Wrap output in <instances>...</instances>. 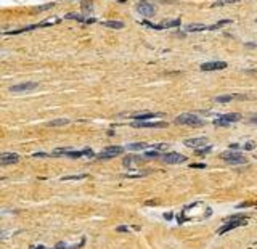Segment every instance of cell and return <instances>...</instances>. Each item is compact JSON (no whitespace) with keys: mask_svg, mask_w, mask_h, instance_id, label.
Returning <instances> with one entry per match:
<instances>
[{"mask_svg":"<svg viewBox=\"0 0 257 249\" xmlns=\"http://www.w3.org/2000/svg\"><path fill=\"white\" fill-rule=\"evenodd\" d=\"M159 114H153V113H138V114H133L132 117L137 119V121H148V119H153V117H158Z\"/></svg>","mask_w":257,"mask_h":249,"instance_id":"13","label":"cell"},{"mask_svg":"<svg viewBox=\"0 0 257 249\" xmlns=\"http://www.w3.org/2000/svg\"><path fill=\"white\" fill-rule=\"evenodd\" d=\"M175 122L177 124H182V125H203V121L199 119L196 114H180L175 117Z\"/></svg>","mask_w":257,"mask_h":249,"instance_id":"2","label":"cell"},{"mask_svg":"<svg viewBox=\"0 0 257 249\" xmlns=\"http://www.w3.org/2000/svg\"><path fill=\"white\" fill-rule=\"evenodd\" d=\"M64 156H68V158H82L84 151H68Z\"/></svg>","mask_w":257,"mask_h":249,"instance_id":"22","label":"cell"},{"mask_svg":"<svg viewBox=\"0 0 257 249\" xmlns=\"http://www.w3.org/2000/svg\"><path fill=\"white\" fill-rule=\"evenodd\" d=\"M235 2H239V0H220V2H215L214 5H215V6H222V5H227V3H235Z\"/></svg>","mask_w":257,"mask_h":249,"instance_id":"25","label":"cell"},{"mask_svg":"<svg viewBox=\"0 0 257 249\" xmlns=\"http://www.w3.org/2000/svg\"><path fill=\"white\" fill-rule=\"evenodd\" d=\"M32 249H47V247H44V246H34Z\"/></svg>","mask_w":257,"mask_h":249,"instance_id":"35","label":"cell"},{"mask_svg":"<svg viewBox=\"0 0 257 249\" xmlns=\"http://www.w3.org/2000/svg\"><path fill=\"white\" fill-rule=\"evenodd\" d=\"M230 23H231L230 19H223V21H219V23L212 24V26H208V31H215V29H219V27H222V26H225V24H230Z\"/></svg>","mask_w":257,"mask_h":249,"instance_id":"18","label":"cell"},{"mask_svg":"<svg viewBox=\"0 0 257 249\" xmlns=\"http://www.w3.org/2000/svg\"><path fill=\"white\" fill-rule=\"evenodd\" d=\"M164 217H166V219L169 220V219H172V214H164Z\"/></svg>","mask_w":257,"mask_h":249,"instance_id":"34","label":"cell"},{"mask_svg":"<svg viewBox=\"0 0 257 249\" xmlns=\"http://www.w3.org/2000/svg\"><path fill=\"white\" fill-rule=\"evenodd\" d=\"M162 161H166L167 164H182L187 161V158L180 153H166L162 156Z\"/></svg>","mask_w":257,"mask_h":249,"instance_id":"5","label":"cell"},{"mask_svg":"<svg viewBox=\"0 0 257 249\" xmlns=\"http://www.w3.org/2000/svg\"><path fill=\"white\" fill-rule=\"evenodd\" d=\"M241 225H246V217L244 215H235V217H231V220L228 223H225V225H222L219 228V235H223V233H227V231H230V230H233V228H236V227H241Z\"/></svg>","mask_w":257,"mask_h":249,"instance_id":"1","label":"cell"},{"mask_svg":"<svg viewBox=\"0 0 257 249\" xmlns=\"http://www.w3.org/2000/svg\"><path fill=\"white\" fill-rule=\"evenodd\" d=\"M241 116L238 114V113H230V114H223V116H219V119L215 121V122L219 125H227V124H230V122H236V121H239Z\"/></svg>","mask_w":257,"mask_h":249,"instance_id":"6","label":"cell"},{"mask_svg":"<svg viewBox=\"0 0 257 249\" xmlns=\"http://www.w3.org/2000/svg\"><path fill=\"white\" fill-rule=\"evenodd\" d=\"M66 124H69V121H68V119H55V121H50L47 125L55 127V125H66Z\"/></svg>","mask_w":257,"mask_h":249,"instance_id":"20","label":"cell"},{"mask_svg":"<svg viewBox=\"0 0 257 249\" xmlns=\"http://www.w3.org/2000/svg\"><path fill=\"white\" fill-rule=\"evenodd\" d=\"M103 26L113 27V29H122V27H124V23H122V21H105Z\"/></svg>","mask_w":257,"mask_h":249,"instance_id":"14","label":"cell"},{"mask_svg":"<svg viewBox=\"0 0 257 249\" xmlns=\"http://www.w3.org/2000/svg\"><path fill=\"white\" fill-rule=\"evenodd\" d=\"M84 151V156H89V158H92V156H93V151H92L90 148H85V149H82Z\"/></svg>","mask_w":257,"mask_h":249,"instance_id":"26","label":"cell"},{"mask_svg":"<svg viewBox=\"0 0 257 249\" xmlns=\"http://www.w3.org/2000/svg\"><path fill=\"white\" fill-rule=\"evenodd\" d=\"M164 29H167V27H175V26H180V19H170V21H164V23H161Z\"/></svg>","mask_w":257,"mask_h":249,"instance_id":"17","label":"cell"},{"mask_svg":"<svg viewBox=\"0 0 257 249\" xmlns=\"http://www.w3.org/2000/svg\"><path fill=\"white\" fill-rule=\"evenodd\" d=\"M19 161V156L16 153H3L0 154V162L2 164H15Z\"/></svg>","mask_w":257,"mask_h":249,"instance_id":"11","label":"cell"},{"mask_svg":"<svg viewBox=\"0 0 257 249\" xmlns=\"http://www.w3.org/2000/svg\"><path fill=\"white\" fill-rule=\"evenodd\" d=\"M117 231H128V227H117Z\"/></svg>","mask_w":257,"mask_h":249,"instance_id":"31","label":"cell"},{"mask_svg":"<svg viewBox=\"0 0 257 249\" xmlns=\"http://www.w3.org/2000/svg\"><path fill=\"white\" fill-rule=\"evenodd\" d=\"M185 146H190V148H199V146H204L206 143H208V138H204V137H199V138H188V140H185L183 141Z\"/></svg>","mask_w":257,"mask_h":249,"instance_id":"10","label":"cell"},{"mask_svg":"<svg viewBox=\"0 0 257 249\" xmlns=\"http://www.w3.org/2000/svg\"><path fill=\"white\" fill-rule=\"evenodd\" d=\"M211 149H212V148L209 146V148H203V149H196V153H198V154H204V153H209V151H211Z\"/></svg>","mask_w":257,"mask_h":249,"instance_id":"28","label":"cell"},{"mask_svg":"<svg viewBox=\"0 0 257 249\" xmlns=\"http://www.w3.org/2000/svg\"><path fill=\"white\" fill-rule=\"evenodd\" d=\"M60 18H56V19H50V21H44V23H39V27H44V26H52V24H58L60 23Z\"/></svg>","mask_w":257,"mask_h":249,"instance_id":"21","label":"cell"},{"mask_svg":"<svg viewBox=\"0 0 257 249\" xmlns=\"http://www.w3.org/2000/svg\"><path fill=\"white\" fill-rule=\"evenodd\" d=\"M222 159L230 162V164H246V158H243V156L236 151H225L222 153Z\"/></svg>","mask_w":257,"mask_h":249,"instance_id":"4","label":"cell"},{"mask_svg":"<svg viewBox=\"0 0 257 249\" xmlns=\"http://www.w3.org/2000/svg\"><path fill=\"white\" fill-rule=\"evenodd\" d=\"M243 148H244V149H247V151H251V149H254V143H252V141H249V143H246V145L243 146Z\"/></svg>","mask_w":257,"mask_h":249,"instance_id":"29","label":"cell"},{"mask_svg":"<svg viewBox=\"0 0 257 249\" xmlns=\"http://www.w3.org/2000/svg\"><path fill=\"white\" fill-rule=\"evenodd\" d=\"M132 125L133 127H146V129H151V127H167L166 122H159V121H135Z\"/></svg>","mask_w":257,"mask_h":249,"instance_id":"8","label":"cell"},{"mask_svg":"<svg viewBox=\"0 0 257 249\" xmlns=\"http://www.w3.org/2000/svg\"><path fill=\"white\" fill-rule=\"evenodd\" d=\"M47 156H52L50 153H34V158H47Z\"/></svg>","mask_w":257,"mask_h":249,"instance_id":"27","label":"cell"},{"mask_svg":"<svg viewBox=\"0 0 257 249\" xmlns=\"http://www.w3.org/2000/svg\"><path fill=\"white\" fill-rule=\"evenodd\" d=\"M137 10H138V13H141V15H145V16H151L156 11L154 5H149V3H140L137 6Z\"/></svg>","mask_w":257,"mask_h":249,"instance_id":"12","label":"cell"},{"mask_svg":"<svg viewBox=\"0 0 257 249\" xmlns=\"http://www.w3.org/2000/svg\"><path fill=\"white\" fill-rule=\"evenodd\" d=\"M127 148H128V149H132V151H141V149L149 148V145H146V143H130Z\"/></svg>","mask_w":257,"mask_h":249,"instance_id":"16","label":"cell"},{"mask_svg":"<svg viewBox=\"0 0 257 249\" xmlns=\"http://www.w3.org/2000/svg\"><path fill=\"white\" fill-rule=\"evenodd\" d=\"M227 63L225 61H209V63H203L201 69L203 71H219V69H225Z\"/></svg>","mask_w":257,"mask_h":249,"instance_id":"9","label":"cell"},{"mask_svg":"<svg viewBox=\"0 0 257 249\" xmlns=\"http://www.w3.org/2000/svg\"><path fill=\"white\" fill-rule=\"evenodd\" d=\"M37 87H39L37 82H24V84L11 85L10 92H29V90H34V89H37Z\"/></svg>","mask_w":257,"mask_h":249,"instance_id":"7","label":"cell"},{"mask_svg":"<svg viewBox=\"0 0 257 249\" xmlns=\"http://www.w3.org/2000/svg\"><path fill=\"white\" fill-rule=\"evenodd\" d=\"M124 153V148L122 146H108L106 149H103L97 158L98 159H111V158H116V156L122 154Z\"/></svg>","mask_w":257,"mask_h":249,"instance_id":"3","label":"cell"},{"mask_svg":"<svg viewBox=\"0 0 257 249\" xmlns=\"http://www.w3.org/2000/svg\"><path fill=\"white\" fill-rule=\"evenodd\" d=\"M63 247H66V244H64V243H58L55 249H63Z\"/></svg>","mask_w":257,"mask_h":249,"instance_id":"32","label":"cell"},{"mask_svg":"<svg viewBox=\"0 0 257 249\" xmlns=\"http://www.w3.org/2000/svg\"><path fill=\"white\" fill-rule=\"evenodd\" d=\"M235 98H243V97H238V95H223V97H217L215 101L217 103H228V101H231V100H235Z\"/></svg>","mask_w":257,"mask_h":249,"instance_id":"15","label":"cell"},{"mask_svg":"<svg viewBox=\"0 0 257 249\" xmlns=\"http://www.w3.org/2000/svg\"><path fill=\"white\" fill-rule=\"evenodd\" d=\"M82 179H85V175H66L61 180H82Z\"/></svg>","mask_w":257,"mask_h":249,"instance_id":"23","label":"cell"},{"mask_svg":"<svg viewBox=\"0 0 257 249\" xmlns=\"http://www.w3.org/2000/svg\"><path fill=\"white\" fill-rule=\"evenodd\" d=\"M146 156H148V158H162L158 149H154V151H146Z\"/></svg>","mask_w":257,"mask_h":249,"instance_id":"24","label":"cell"},{"mask_svg":"<svg viewBox=\"0 0 257 249\" xmlns=\"http://www.w3.org/2000/svg\"><path fill=\"white\" fill-rule=\"evenodd\" d=\"M187 31H208V26H204V24H190L187 26Z\"/></svg>","mask_w":257,"mask_h":249,"instance_id":"19","label":"cell"},{"mask_svg":"<svg viewBox=\"0 0 257 249\" xmlns=\"http://www.w3.org/2000/svg\"><path fill=\"white\" fill-rule=\"evenodd\" d=\"M239 148V145H236V143H233V145H230V149H238Z\"/></svg>","mask_w":257,"mask_h":249,"instance_id":"33","label":"cell"},{"mask_svg":"<svg viewBox=\"0 0 257 249\" xmlns=\"http://www.w3.org/2000/svg\"><path fill=\"white\" fill-rule=\"evenodd\" d=\"M191 167H195V169H204L206 164H191Z\"/></svg>","mask_w":257,"mask_h":249,"instance_id":"30","label":"cell"}]
</instances>
